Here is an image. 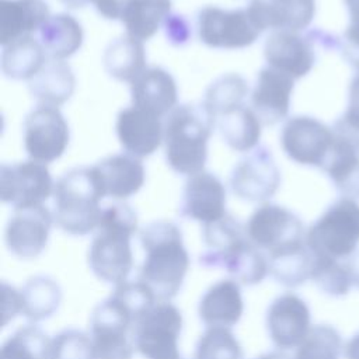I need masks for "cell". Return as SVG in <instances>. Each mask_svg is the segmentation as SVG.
<instances>
[{
	"label": "cell",
	"mask_w": 359,
	"mask_h": 359,
	"mask_svg": "<svg viewBox=\"0 0 359 359\" xmlns=\"http://www.w3.org/2000/svg\"><path fill=\"white\" fill-rule=\"evenodd\" d=\"M144 252L139 278L158 302H170L181 290L189 269V254L180 227L167 220L149 223L139 233Z\"/></svg>",
	"instance_id": "1"
},
{
	"label": "cell",
	"mask_w": 359,
	"mask_h": 359,
	"mask_svg": "<svg viewBox=\"0 0 359 359\" xmlns=\"http://www.w3.org/2000/svg\"><path fill=\"white\" fill-rule=\"evenodd\" d=\"M137 231V215L126 203L102 209L101 220L88 248V266L97 279L114 286L128 280L133 269L130 240Z\"/></svg>",
	"instance_id": "2"
},
{
	"label": "cell",
	"mask_w": 359,
	"mask_h": 359,
	"mask_svg": "<svg viewBox=\"0 0 359 359\" xmlns=\"http://www.w3.org/2000/svg\"><path fill=\"white\" fill-rule=\"evenodd\" d=\"M215 121L205 107L177 105L164 123L165 160L178 174L194 175L203 171L208 158V140Z\"/></svg>",
	"instance_id": "3"
},
{
	"label": "cell",
	"mask_w": 359,
	"mask_h": 359,
	"mask_svg": "<svg viewBox=\"0 0 359 359\" xmlns=\"http://www.w3.org/2000/svg\"><path fill=\"white\" fill-rule=\"evenodd\" d=\"M104 198L93 167H76L65 172L53 189V219L60 230L72 236H86L97 230Z\"/></svg>",
	"instance_id": "4"
},
{
	"label": "cell",
	"mask_w": 359,
	"mask_h": 359,
	"mask_svg": "<svg viewBox=\"0 0 359 359\" xmlns=\"http://www.w3.org/2000/svg\"><path fill=\"white\" fill-rule=\"evenodd\" d=\"M304 240L314 258L346 261L359 250V203L341 196L309 227Z\"/></svg>",
	"instance_id": "5"
},
{
	"label": "cell",
	"mask_w": 359,
	"mask_h": 359,
	"mask_svg": "<svg viewBox=\"0 0 359 359\" xmlns=\"http://www.w3.org/2000/svg\"><path fill=\"white\" fill-rule=\"evenodd\" d=\"M135 323V314L115 294L98 303L90 316L93 359H132Z\"/></svg>",
	"instance_id": "6"
},
{
	"label": "cell",
	"mask_w": 359,
	"mask_h": 359,
	"mask_svg": "<svg viewBox=\"0 0 359 359\" xmlns=\"http://www.w3.org/2000/svg\"><path fill=\"white\" fill-rule=\"evenodd\" d=\"M316 45L335 49L339 46V41L321 29L306 35H302L300 31L275 29L264 43V56L269 67L296 80L313 69L317 59Z\"/></svg>",
	"instance_id": "7"
},
{
	"label": "cell",
	"mask_w": 359,
	"mask_h": 359,
	"mask_svg": "<svg viewBox=\"0 0 359 359\" xmlns=\"http://www.w3.org/2000/svg\"><path fill=\"white\" fill-rule=\"evenodd\" d=\"M182 314L171 302L154 303L133 325L132 342L144 359H181Z\"/></svg>",
	"instance_id": "8"
},
{
	"label": "cell",
	"mask_w": 359,
	"mask_h": 359,
	"mask_svg": "<svg viewBox=\"0 0 359 359\" xmlns=\"http://www.w3.org/2000/svg\"><path fill=\"white\" fill-rule=\"evenodd\" d=\"M248 240L266 255L306 244L300 217L285 206L262 203L245 223Z\"/></svg>",
	"instance_id": "9"
},
{
	"label": "cell",
	"mask_w": 359,
	"mask_h": 359,
	"mask_svg": "<svg viewBox=\"0 0 359 359\" xmlns=\"http://www.w3.org/2000/svg\"><path fill=\"white\" fill-rule=\"evenodd\" d=\"M196 28L201 42L222 49L247 48L264 32L247 7L236 10L203 7L196 15Z\"/></svg>",
	"instance_id": "10"
},
{
	"label": "cell",
	"mask_w": 359,
	"mask_h": 359,
	"mask_svg": "<svg viewBox=\"0 0 359 359\" xmlns=\"http://www.w3.org/2000/svg\"><path fill=\"white\" fill-rule=\"evenodd\" d=\"M334 129L309 115L289 118L280 133L285 154L300 165L323 170L334 144Z\"/></svg>",
	"instance_id": "11"
},
{
	"label": "cell",
	"mask_w": 359,
	"mask_h": 359,
	"mask_svg": "<svg viewBox=\"0 0 359 359\" xmlns=\"http://www.w3.org/2000/svg\"><path fill=\"white\" fill-rule=\"evenodd\" d=\"M70 139L69 125L55 107L38 105L24 121V147L31 160L48 164L57 160Z\"/></svg>",
	"instance_id": "12"
},
{
	"label": "cell",
	"mask_w": 359,
	"mask_h": 359,
	"mask_svg": "<svg viewBox=\"0 0 359 359\" xmlns=\"http://www.w3.org/2000/svg\"><path fill=\"white\" fill-rule=\"evenodd\" d=\"M55 184L46 167L35 160L3 164L0 170V196L14 209L42 205L53 195Z\"/></svg>",
	"instance_id": "13"
},
{
	"label": "cell",
	"mask_w": 359,
	"mask_h": 359,
	"mask_svg": "<svg viewBox=\"0 0 359 359\" xmlns=\"http://www.w3.org/2000/svg\"><path fill=\"white\" fill-rule=\"evenodd\" d=\"M280 185V171L269 149L257 147L241 158L233 168L230 188L233 194L247 202L271 199Z\"/></svg>",
	"instance_id": "14"
},
{
	"label": "cell",
	"mask_w": 359,
	"mask_h": 359,
	"mask_svg": "<svg viewBox=\"0 0 359 359\" xmlns=\"http://www.w3.org/2000/svg\"><path fill=\"white\" fill-rule=\"evenodd\" d=\"M53 222V213L43 205L14 209L4 230L8 251L21 259L36 258L48 244Z\"/></svg>",
	"instance_id": "15"
},
{
	"label": "cell",
	"mask_w": 359,
	"mask_h": 359,
	"mask_svg": "<svg viewBox=\"0 0 359 359\" xmlns=\"http://www.w3.org/2000/svg\"><path fill=\"white\" fill-rule=\"evenodd\" d=\"M265 325L269 339L279 351L293 349L302 344L313 327L311 313L300 296L286 292L268 306Z\"/></svg>",
	"instance_id": "16"
},
{
	"label": "cell",
	"mask_w": 359,
	"mask_h": 359,
	"mask_svg": "<svg viewBox=\"0 0 359 359\" xmlns=\"http://www.w3.org/2000/svg\"><path fill=\"white\" fill-rule=\"evenodd\" d=\"M199 264L205 268H220L240 285H257L269 273V262L265 252L258 250L248 237L219 250L203 251L199 255Z\"/></svg>",
	"instance_id": "17"
},
{
	"label": "cell",
	"mask_w": 359,
	"mask_h": 359,
	"mask_svg": "<svg viewBox=\"0 0 359 359\" xmlns=\"http://www.w3.org/2000/svg\"><path fill=\"white\" fill-rule=\"evenodd\" d=\"M335 137L323 167L342 198L359 199V133L338 121L332 126Z\"/></svg>",
	"instance_id": "18"
},
{
	"label": "cell",
	"mask_w": 359,
	"mask_h": 359,
	"mask_svg": "<svg viewBox=\"0 0 359 359\" xmlns=\"http://www.w3.org/2000/svg\"><path fill=\"white\" fill-rule=\"evenodd\" d=\"M180 215L203 224L224 217L227 215L226 189L222 181L205 170L191 175L182 191Z\"/></svg>",
	"instance_id": "19"
},
{
	"label": "cell",
	"mask_w": 359,
	"mask_h": 359,
	"mask_svg": "<svg viewBox=\"0 0 359 359\" xmlns=\"http://www.w3.org/2000/svg\"><path fill=\"white\" fill-rule=\"evenodd\" d=\"M115 129L121 146L137 158L153 154L164 140L161 118L133 105L118 114Z\"/></svg>",
	"instance_id": "20"
},
{
	"label": "cell",
	"mask_w": 359,
	"mask_h": 359,
	"mask_svg": "<svg viewBox=\"0 0 359 359\" xmlns=\"http://www.w3.org/2000/svg\"><path fill=\"white\" fill-rule=\"evenodd\" d=\"M294 80L269 66L259 70L252 94V109L264 125H275L289 114Z\"/></svg>",
	"instance_id": "21"
},
{
	"label": "cell",
	"mask_w": 359,
	"mask_h": 359,
	"mask_svg": "<svg viewBox=\"0 0 359 359\" xmlns=\"http://www.w3.org/2000/svg\"><path fill=\"white\" fill-rule=\"evenodd\" d=\"M130 97L133 107L163 118L177 105V83L163 67H147L130 83Z\"/></svg>",
	"instance_id": "22"
},
{
	"label": "cell",
	"mask_w": 359,
	"mask_h": 359,
	"mask_svg": "<svg viewBox=\"0 0 359 359\" xmlns=\"http://www.w3.org/2000/svg\"><path fill=\"white\" fill-rule=\"evenodd\" d=\"M244 313L240 283L234 279H220L209 286L198 303L199 320L209 327L231 328Z\"/></svg>",
	"instance_id": "23"
},
{
	"label": "cell",
	"mask_w": 359,
	"mask_h": 359,
	"mask_svg": "<svg viewBox=\"0 0 359 359\" xmlns=\"http://www.w3.org/2000/svg\"><path fill=\"white\" fill-rule=\"evenodd\" d=\"M247 8L262 31H303L314 18L316 0H251Z\"/></svg>",
	"instance_id": "24"
},
{
	"label": "cell",
	"mask_w": 359,
	"mask_h": 359,
	"mask_svg": "<svg viewBox=\"0 0 359 359\" xmlns=\"http://www.w3.org/2000/svg\"><path fill=\"white\" fill-rule=\"evenodd\" d=\"M104 196L126 199L144 184V167L132 154H112L93 165Z\"/></svg>",
	"instance_id": "25"
},
{
	"label": "cell",
	"mask_w": 359,
	"mask_h": 359,
	"mask_svg": "<svg viewBox=\"0 0 359 359\" xmlns=\"http://www.w3.org/2000/svg\"><path fill=\"white\" fill-rule=\"evenodd\" d=\"M50 17L45 0H1L0 1V43L1 46L39 28Z\"/></svg>",
	"instance_id": "26"
},
{
	"label": "cell",
	"mask_w": 359,
	"mask_h": 359,
	"mask_svg": "<svg viewBox=\"0 0 359 359\" xmlns=\"http://www.w3.org/2000/svg\"><path fill=\"white\" fill-rule=\"evenodd\" d=\"M76 87L72 67L63 60H46L43 67L29 80L28 90L39 105L57 108L66 102Z\"/></svg>",
	"instance_id": "27"
},
{
	"label": "cell",
	"mask_w": 359,
	"mask_h": 359,
	"mask_svg": "<svg viewBox=\"0 0 359 359\" xmlns=\"http://www.w3.org/2000/svg\"><path fill=\"white\" fill-rule=\"evenodd\" d=\"M83 39L81 24L66 13L50 15L39 28V42L49 59L65 60L70 57L81 48Z\"/></svg>",
	"instance_id": "28"
},
{
	"label": "cell",
	"mask_w": 359,
	"mask_h": 359,
	"mask_svg": "<svg viewBox=\"0 0 359 359\" xmlns=\"http://www.w3.org/2000/svg\"><path fill=\"white\" fill-rule=\"evenodd\" d=\"M62 287L50 276L35 275L20 289L21 314L31 323L52 317L62 303Z\"/></svg>",
	"instance_id": "29"
},
{
	"label": "cell",
	"mask_w": 359,
	"mask_h": 359,
	"mask_svg": "<svg viewBox=\"0 0 359 359\" xmlns=\"http://www.w3.org/2000/svg\"><path fill=\"white\" fill-rule=\"evenodd\" d=\"M46 63L42 43L32 35H24L3 46L1 72L13 80H31Z\"/></svg>",
	"instance_id": "30"
},
{
	"label": "cell",
	"mask_w": 359,
	"mask_h": 359,
	"mask_svg": "<svg viewBox=\"0 0 359 359\" xmlns=\"http://www.w3.org/2000/svg\"><path fill=\"white\" fill-rule=\"evenodd\" d=\"M104 67L114 79L132 83L147 69L143 42L128 34L114 39L105 48Z\"/></svg>",
	"instance_id": "31"
},
{
	"label": "cell",
	"mask_w": 359,
	"mask_h": 359,
	"mask_svg": "<svg viewBox=\"0 0 359 359\" xmlns=\"http://www.w3.org/2000/svg\"><path fill=\"white\" fill-rule=\"evenodd\" d=\"M223 140L236 151L252 150L261 137V121L252 108L241 105L216 119Z\"/></svg>",
	"instance_id": "32"
},
{
	"label": "cell",
	"mask_w": 359,
	"mask_h": 359,
	"mask_svg": "<svg viewBox=\"0 0 359 359\" xmlns=\"http://www.w3.org/2000/svg\"><path fill=\"white\" fill-rule=\"evenodd\" d=\"M171 11V0H133L122 15L126 34L139 39H150L160 24L165 21Z\"/></svg>",
	"instance_id": "33"
},
{
	"label": "cell",
	"mask_w": 359,
	"mask_h": 359,
	"mask_svg": "<svg viewBox=\"0 0 359 359\" xmlns=\"http://www.w3.org/2000/svg\"><path fill=\"white\" fill-rule=\"evenodd\" d=\"M271 276L286 287H297L310 279L313 257L307 245H299L266 255Z\"/></svg>",
	"instance_id": "34"
},
{
	"label": "cell",
	"mask_w": 359,
	"mask_h": 359,
	"mask_svg": "<svg viewBox=\"0 0 359 359\" xmlns=\"http://www.w3.org/2000/svg\"><path fill=\"white\" fill-rule=\"evenodd\" d=\"M248 94V84L237 73H227L217 77L205 91L202 105L212 116L216 125V119L222 115L244 105L243 101Z\"/></svg>",
	"instance_id": "35"
},
{
	"label": "cell",
	"mask_w": 359,
	"mask_h": 359,
	"mask_svg": "<svg viewBox=\"0 0 359 359\" xmlns=\"http://www.w3.org/2000/svg\"><path fill=\"white\" fill-rule=\"evenodd\" d=\"M52 339L34 323L17 328L1 345V359H49Z\"/></svg>",
	"instance_id": "36"
},
{
	"label": "cell",
	"mask_w": 359,
	"mask_h": 359,
	"mask_svg": "<svg viewBox=\"0 0 359 359\" xmlns=\"http://www.w3.org/2000/svg\"><path fill=\"white\" fill-rule=\"evenodd\" d=\"M342 348L341 335L332 325L317 324L296 348L293 359H339Z\"/></svg>",
	"instance_id": "37"
},
{
	"label": "cell",
	"mask_w": 359,
	"mask_h": 359,
	"mask_svg": "<svg viewBox=\"0 0 359 359\" xmlns=\"http://www.w3.org/2000/svg\"><path fill=\"white\" fill-rule=\"evenodd\" d=\"M194 359H244V351L230 328L209 327L196 342Z\"/></svg>",
	"instance_id": "38"
},
{
	"label": "cell",
	"mask_w": 359,
	"mask_h": 359,
	"mask_svg": "<svg viewBox=\"0 0 359 359\" xmlns=\"http://www.w3.org/2000/svg\"><path fill=\"white\" fill-rule=\"evenodd\" d=\"M310 279L321 292L334 297L348 294L352 287L345 261L313 257Z\"/></svg>",
	"instance_id": "39"
},
{
	"label": "cell",
	"mask_w": 359,
	"mask_h": 359,
	"mask_svg": "<svg viewBox=\"0 0 359 359\" xmlns=\"http://www.w3.org/2000/svg\"><path fill=\"white\" fill-rule=\"evenodd\" d=\"M49 359H93L90 334L66 328L52 338Z\"/></svg>",
	"instance_id": "40"
},
{
	"label": "cell",
	"mask_w": 359,
	"mask_h": 359,
	"mask_svg": "<svg viewBox=\"0 0 359 359\" xmlns=\"http://www.w3.org/2000/svg\"><path fill=\"white\" fill-rule=\"evenodd\" d=\"M339 48L346 63L359 72V18H351L341 36Z\"/></svg>",
	"instance_id": "41"
},
{
	"label": "cell",
	"mask_w": 359,
	"mask_h": 359,
	"mask_svg": "<svg viewBox=\"0 0 359 359\" xmlns=\"http://www.w3.org/2000/svg\"><path fill=\"white\" fill-rule=\"evenodd\" d=\"M338 122L345 128L359 133V72L355 73L349 83L348 105Z\"/></svg>",
	"instance_id": "42"
},
{
	"label": "cell",
	"mask_w": 359,
	"mask_h": 359,
	"mask_svg": "<svg viewBox=\"0 0 359 359\" xmlns=\"http://www.w3.org/2000/svg\"><path fill=\"white\" fill-rule=\"evenodd\" d=\"M165 36L174 45H184L191 36V27L182 15H168L164 21Z\"/></svg>",
	"instance_id": "43"
},
{
	"label": "cell",
	"mask_w": 359,
	"mask_h": 359,
	"mask_svg": "<svg viewBox=\"0 0 359 359\" xmlns=\"http://www.w3.org/2000/svg\"><path fill=\"white\" fill-rule=\"evenodd\" d=\"M3 325H6L10 320L15 316L21 314V300H20V290H15L13 286L3 282Z\"/></svg>",
	"instance_id": "44"
},
{
	"label": "cell",
	"mask_w": 359,
	"mask_h": 359,
	"mask_svg": "<svg viewBox=\"0 0 359 359\" xmlns=\"http://www.w3.org/2000/svg\"><path fill=\"white\" fill-rule=\"evenodd\" d=\"M133 0H93L95 10L107 20H122L125 10Z\"/></svg>",
	"instance_id": "45"
},
{
	"label": "cell",
	"mask_w": 359,
	"mask_h": 359,
	"mask_svg": "<svg viewBox=\"0 0 359 359\" xmlns=\"http://www.w3.org/2000/svg\"><path fill=\"white\" fill-rule=\"evenodd\" d=\"M345 265L352 286L359 289V250L345 261Z\"/></svg>",
	"instance_id": "46"
},
{
	"label": "cell",
	"mask_w": 359,
	"mask_h": 359,
	"mask_svg": "<svg viewBox=\"0 0 359 359\" xmlns=\"http://www.w3.org/2000/svg\"><path fill=\"white\" fill-rule=\"evenodd\" d=\"M345 359H359V332L355 334L344 346Z\"/></svg>",
	"instance_id": "47"
},
{
	"label": "cell",
	"mask_w": 359,
	"mask_h": 359,
	"mask_svg": "<svg viewBox=\"0 0 359 359\" xmlns=\"http://www.w3.org/2000/svg\"><path fill=\"white\" fill-rule=\"evenodd\" d=\"M351 18H359V0H344Z\"/></svg>",
	"instance_id": "48"
},
{
	"label": "cell",
	"mask_w": 359,
	"mask_h": 359,
	"mask_svg": "<svg viewBox=\"0 0 359 359\" xmlns=\"http://www.w3.org/2000/svg\"><path fill=\"white\" fill-rule=\"evenodd\" d=\"M255 359H292L289 355H286L282 351H271L266 353H262L259 356H257Z\"/></svg>",
	"instance_id": "49"
},
{
	"label": "cell",
	"mask_w": 359,
	"mask_h": 359,
	"mask_svg": "<svg viewBox=\"0 0 359 359\" xmlns=\"http://www.w3.org/2000/svg\"><path fill=\"white\" fill-rule=\"evenodd\" d=\"M65 6L70 7V8H80L84 7L87 3L93 1V0H60Z\"/></svg>",
	"instance_id": "50"
}]
</instances>
